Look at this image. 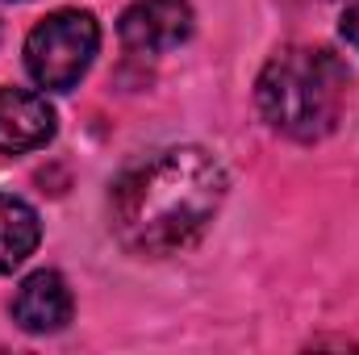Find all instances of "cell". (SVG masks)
Returning <instances> with one entry per match:
<instances>
[{
	"label": "cell",
	"mask_w": 359,
	"mask_h": 355,
	"mask_svg": "<svg viewBox=\"0 0 359 355\" xmlns=\"http://www.w3.org/2000/svg\"><path fill=\"white\" fill-rule=\"evenodd\" d=\"M226 201V172L201 147H168L113 184V230L130 255L159 260L205 234Z\"/></svg>",
	"instance_id": "6da1fadb"
},
{
	"label": "cell",
	"mask_w": 359,
	"mask_h": 355,
	"mask_svg": "<svg viewBox=\"0 0 359 355\" xmlns=\"http://www.w3.org/2000/svg\"><path fill=\"white\" fill-rule=\"evenodd\" d=\"M255 100L276 134L297 142H318L343 117L347 67L326 46H284L259 72Z\"/></svg>",
	"instance_id": "7a4b0ae2"
},
{
	"label": "cell",
	"mask_w": 359,
	"mask_h": 355,
	"mask_svg": "<svg viewBox=\"0 0 359 355\" xmlns=\"http://www.w3.org/2000/svg\"><path fill=\"white\" fill-rule=\"evenodd\" d=\"M100 51V25L84 8H59L25 38V67L46 92H67L84 80Z\"/></svg>",
	"instance_id": "3957f363"
},
{
	"label": "cell",
	"mask_w": 359,
	"mask_h": 355,
	"mask_svg": "<svg viewBox=\"0 0 359 355\" xmlns=\"http://www.w3.org/2000/svg\"><path fill=\"white\" fill-rule=\"evenodd\" d=\"M121 42L138 55H163L192 38V4L188 0H134L117 25Z\"/></svg>",
	"instance_id": "277c9868"
},
{
	"label": "cell",
	"mask_w": 359,
	"mask_h": 355,
	"mask_svg": "<svg viewBox=\"0 0 359 355\" xmlns=\"http://www.w3.org/2000/svg\"><path fill=\"white\" fill-rule=\"evenodd\" d=\"M55 138V109L42 92L0 88V155H25Z\"/></svg>",
	"instance_id": "5b68a950"
},
{
	"label": "cell",
	"mask_w": 359,
	"mask_h": 355,
	"mask_svg": "<svg viewBox=\"0 0 359 355\" xmlns=\"http://www.w3.org/2000/svg\"><path fill=\"white\" fill-rule=\"evenodd\" d=\"M13 322L25 335H55L72 322V288L59 272H34L13 293Z\"/></svg>",
	"instance_id": "8992f818"
},
{
	"label": "cell",
	"mask_w": 359,
	"mask_h": 355,
	"mask_svg": "<svg viewBox=\"0 0 359 355\" xmlns=\"http://www.w3.org/2000/svg\"><path fill=\"white\" fill-rule=\"evenodd\" d=\"M38 239H42V226H38L34 205L13 192H0V272H13L25 264L34 255Z\"/></svg>",
	"instance_id": "52a82bcc"
},
{
	"label": "cell",
	"mask_w": 359,
	"mask_h": 355,
	"mask_svg": "<svg viewBox=\"0 0 359 355\" xmlns=\"http://www.w3.org/2000/svg\"><path fill=\"white\" fill-rule=\"evenodd\" d=\"M339 29H343V38L359 51V4H351V8L343 13V25H339Z\"/></svg>",
	"instance_id": "ba28073f"
}]
</instances>
